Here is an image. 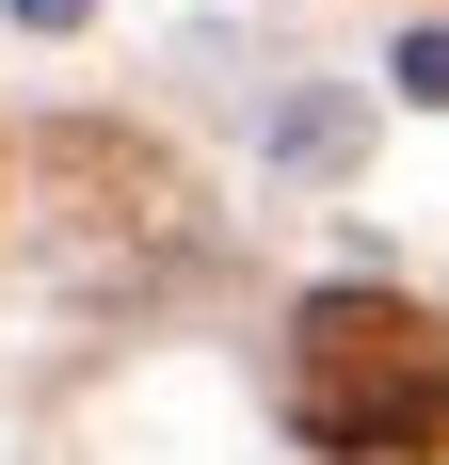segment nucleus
<instances>
[{"label":"nucleus","mask_w":449,"mask_h":465,"mask_svg":"<svg viewBox=\"0 0 449 465\" xmlns=\"http://www.w3.org/2000/svg\"><path fill=\"white\" fill-rule=\"evenodd\" d=\"M289 433L337 465H434L449 450V322L385 289H321L289 337Z\"/></svg>","instance_id":"nucleus-1"}]
</instances>
